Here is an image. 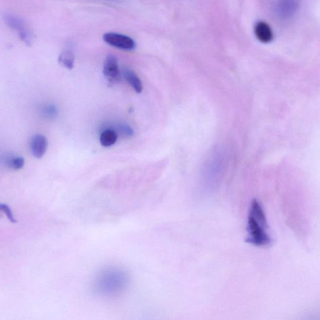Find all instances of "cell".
<instances>
[{
    "instance_id": "1",
    "label": "cell",
    "mask_w": 320,
    "mask_h": 320,
    "mask_svg": "<svg viewBox=\"0 0 320 320\" xmlns=\"http://www.w3.org/2000/svg\"><path fill=\"white\" fill-rule=\"evenodd\" d=\"M130 278L127 270L119 267H108L100 270L93 283L94 291L103 297L122 294L127 289Z\"/></svg>"
},
{
    "instance_id": "2",
    "label": "cell",
    "mask_w": 320,
    "mask_h": 320,
    "mask_svg": "<svg viewBox=\"0 0 320 320\" xmlns=\"http://www.w3.org/2000/svg\"><path fill=\"white\" fill-rule=\"evenodd\" d=\"M246 242L256 247H264L272 242L267 216L262 204L253 199L248 213Z\"/></svg>"
},
{
    "instance_id": "3",
    "label": "cell",
    "mask_w": 320,
    "mask_h": 320,
    "mask_svg": "<svg viewBox=\"0 0 320 320\" xmlns=\"http://www.w3.org/2000/svg\"><path fill=\"white\" fill-rule=\"evenodd\" d=\"M300 0H275L274 11L277 16L282 19H289L297 13Z\"/></svg>"
},
{
    "instance_id": "4",
    "label": "cell",
    "mask_w": 320,
    "mask_h": 320,
    "mask_svg": "<svg viewBox=\"0 0 320 320\" xmlns=\"http://www.w3.org/2000/svg\"><path fill=\"white\" fill-rule=\"evenodd\" d=\"M103 40L115 48L125 50H133L136 47V43L130 37L117 33H107L103 36Z\"/></svg>"
},
{
    "instance_id": "5",
    "label": "cell",
    "mask_w": 320,
    "mask_h": 320,
    "mask_svg": "<svg viewBox=\"0 0 320 320\" xmlns=\"http://www.w3.org/2000/svg\"><path fill=\"white\" fill-rule=\"evenodd\" d=\"M103 74L107 80L112 84L120 82L122 78L117 58L112 55H108L103 66Z\"/></svg>"
},
{
    "instance_id": "6",
    "label": "cell",
    "mask_w": 320,
    "mask_h": 320,
    "mask_svg": "<svg viewBox=\"0 0 320 320\" xmlns=\"http://www.w3.org/2000/svg\"><path fill=\"white\" fill-rule=\"evenodd\" d=\"M48 145V140L44 135L41 134L33 135L30 140L31 154L36 159H41L46 154Z\"/></svg>"
},
{
    "instance_id": "7",
    "label": "cell",
    "mask_w": 320,
    "mask_h": 320,
    "mask_svg": "<svg viewBox=\"0 0 320 320\" xmlns=\"http://www.w3.org/2000/svg\"><path fill=\"white\" fill-rule=\"evenodd\" d=\"M255 33L258 40L263 43L270 42L273 38L272 28L264 21H259L255 26Z\"/></svg>"
},
{
    "instance_id": "8",
    "label": "cell",
    "mask_w": 320,
    "mask_h": 320,
    "mask_svg": "<svg viewBox=\"0 0 320 320\" xmlns=\"http://www.w3.org/2000/svg\"><path fill=\"white\" fill-rule=\"evenodd\" d=\"M124 76L125 80L129 83L131 87L134 88L137 93H142L143 90V85L140 78L135 74L134 71L126 69L124 70Z\"/></svg>"
},
{
    "instance_id": "9",
    "label": "cell",
    "mask_w": 320,
    "mask_h": 320,
    "mask_svg": "<svg viewBox=\"0 0 320 320\" xmlns=\"http://www.w3.org/2000/svg\"><path fill=\"white\" fill-rule=\"evenodd\" d=\"M100 143L103 147H109L114 145L118 140L117 133L113 130H106L100 136Z\"/></svg>"
},
{
    "instance_id": "10",
    "label": "cell",
    "mask_w": 320,
    "mask_h": 320,
    "mask_svg": "<svg viewBox=\"0 0 320 320\" xmlns=\"http://www.w3.org/2000/svg\"><path fill=\"white\" fill-rule=\"evenodd\" d=\"M58 61L64 67L71 70L74 67V63H75V55L72 51L69 50L63 51L59 56Z\"/></svg>"
},
{
    "instance_id": "11",
    "label": "cell",
    "mask_w": 320,
    "mask_h": 320,
    "mask_svg": "<svg viewBox=\"0 0 320 320\" xmlns=\"http://www.w3.org/2000/svg\"><path fill=\"white\" fill-rule=\"evenodd\" d=\"M24 163H25V161H24V158L22 157L11 158L8 161L9 168L14 169V170H18V169L23 168Z\"/></svg>"
},
{
    "instance_id": "12",
    "label": "cell",
    "mask_w": 320,
    "mask_h": 320,
    "mask_svg": "<svg viewBox=\"0 0 320 320\" xmlns=\"http://www.w3.org/2000/svg\"><path fill=\"white\" fill-rule=\"evenodd\" d=\"M43 113L48 118H55L57 114V110L54 105L46 106L43 110Z\"/></svg>"
},
{
    "instance_id": "13",
    "label": "cell",
    "mask_w": 320,
    "mask_h": 320,
    "mask_svg": "<svg viewBox=\"0 0 320 320\" xmlns=\"http://www.w3.org/2000/svg\"><path fill=\"white\" fill-rule=\"evenodd\" d=\"M0 211H3L4 213H5L7 218H8V220L11 222L13 223L17 222L14 218L13 213L11 212L10 208L8 205H5V204H0Z\"/></svg>"
},
{
    "instance_id": "14",
    "label": "cell",
    "mask_w": 320,
    "mask_h": 320,
    "mask_svg": "<svg viewBox=\"0 0 320 320\" xmlns=\"http://www.w3.org/2000/svg\"><path fill=\"white\" fill-rule=\"evenodd\" d=\"M120 134H124L125 136L130 137L134 134L131 128L127 125H121L119 128Z\"/></svg>"
}]
</instances>
